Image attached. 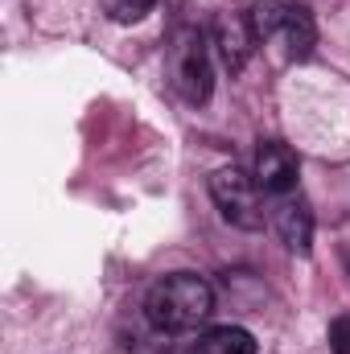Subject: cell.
Listing matches in <instances>:
<instances>
[{"instance_id":"obj_7","label":"cell","mask_w":350,"mask_h":354,"mask_svg":"<svg viewBox=\"0 0 350 354\" xmlns=\"http://www.w3.org/2000/svg\"><path fill=\"white\" fill-rule=\"evenodd\" d=\"M210 33H214L219 58L227 62V71H243L248 58H252V50L260 46L256 33H252V25H248V12H243V17H239V12H219Z\"/></svg>"},{"instance_id":"obj_6","label":"cell","mask_w":350,"mask_h":354,"mask_svg":"<svg viewBox=\"0 0 350 354\" xmlns=\"http://www.w3.org/2000/svg\"><path fill=\"white\" fill-rule=\"evenodd\" d=\"M272 227H276V235H280V243L288 252L309 256V248H313V214H309L301 194L272 198Z\"/></svg>"},{"instance_id":"obj_10","label":"cell","mask_w":350,"mask_h":354,"mask_svg":"<svg viewBox=\"0 0 350 354\" xmlns=\"http://www.w3.org/2000/svg\"><path fill=\"white\" fill-rule=\"evenodd\" d=\"M330 351L350 354V317H334L330 322Z\"/></svg>"},{"instance_id":"obj_5","label":"cell","mask_w":350,"mask_h":354,"mask_svg":"<svg viewBox=\"0 0 350 354\" xmlns=\"http://www.w3.org/2000/svg\"><path fill=\"white\" fill-rule=\"evenodd\" d=\"M297 153L280 140H264L260 153H256V185H260L268 198H284L297 189Z\"/></svg>"},{"instance_id":"obj_11","label":"cell","mask_w":350,"mask_h":354,"mask_svg":"<svg viewBox=\"0 0 350 354\" xmlns=\"http://www.w3.org/2000/svg\"><path fill=\"white\" fill-rule=\"evenodd\" d=\"M347 272H350V248H347Z\"/></svg>"},{"instance_id":"obj_3","label":"cell","mask_w":350,"mask_h":354,"mask_svg":"<svg viewBox=\"0 0 350 354\" xmlns=\"http://www.w3.org/2000/svg\"><path fill=\"white\" fill-rule=\"evenodd\" d=\"M248 25L256 33V41L264 46H284V58L288 62H305L317 46V29H313V17L293 4V0H256L248 8Z\"/></svg>"},{"instance_id":"obj_2","label":"cell","mask_w":350,"mask_h":354,"mask_svg":"<svg viewBox=\"0 0 350 354\" xmlns=\"http://www.w3.org/2000/svg\"><path fill=\"white\" fill-rule=\"evenodd\" d=\"M165 75H169V87L190 103V107H202L214 91V71H210V46H206V33L194 29V25H177L169 33V46H165Z\"/></svg>"},{"instance_id":"obj_8","label":"cell","mask_w":350,"mask_h":354,"mask_svg":"<svg viewBox=\"0 0 350 354\" xmlns=\"http://www.w3.org/2000/svg\"><path fill=\"white\" fill-rule=\"evenodd\" d=\"M256 338L243 326H214L206 334H198V342L190 346V354H256Z\"/></svg>"},{"instance_id":"obj_9","label":"cell","mask_w":350,"mask_h":354,"mask_svg":"<svg viewBox=\"0 0 350 354\" xmlns=\"http://www.w3.org/2000/svg\"><path fill=\"white\" fill-rule=\"evenodd\" d=\"M153 4H157V0H103V8H107V17H111V21H120V25H132V21H145V17L153 12Z\"/></svg>"},{"instance_id":"obj_4","label":"cell","mask_w":350,"mask_h":354,"mask_svg":"<svg viewBox=\"0 0 350 354\" xmlns=\"http://www.w3.org/2000/svg\"><path fill=\"white\" fill-rule=\"evenodd\" d=\"M210 198L231 227H239V231H260L264 227V189L256 185V174H243L239 165L214 169L210 174Z\"/></svg>"},{"instance_id":"obj_1","label":"cell","mask_w":350,"mask_h":354,"mask_svg":"<svg viewBox=\"0 0 350 354\" xmlns=\"http://www.w3.org/2000/svg\"><path fill=\"white\" fill-rule=\"evenodd\" d=\"M214 313V288L194 272H169L145 292V317L157 334H185Z\"/></svg>"}]
</instances>
